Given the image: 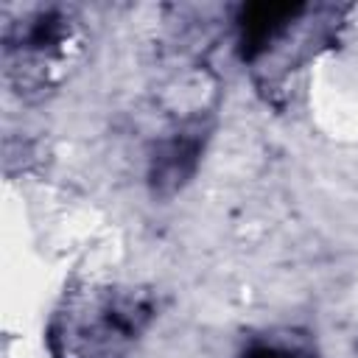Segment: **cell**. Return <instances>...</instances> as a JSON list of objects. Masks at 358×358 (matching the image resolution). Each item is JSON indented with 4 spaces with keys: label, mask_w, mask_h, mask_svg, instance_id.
I'll list each match as a JSON object with an SVG mask.
<instances>
[{
    "label": "cell",
    "mask_w": 358,
    "mask_h": 358,
    "mask_svg": "<svg viewBox=\"0 0 358 358\" xmlns=\"http://www.w3.org/2000/svg\"><path fill=\"white\" fill-rule=\"evenodd\" d=\"M70 42V22L59 11H36L25 22H17L6 34V50L14 59L11 70L25 73L31 81V70H50L62 56L64 45Z\"/></svg>",
    "instance_id": "obj_2"
},
{
    "label": "cell",
    "mask_w": 358,
    "mask_h": 358,
    "mask_svg": "<svg viewBox=\"0 0 358 358\" xmlns=\"http://www.w3.org/2000/svg\"><path fill=\"white\" fill-rule=\"evenodd\" d=\"M201 145H204V126H199V123H187L179 131L168 134L151 157V182H154V187H159L162 193H171V190L182 187L187 182V176L193 173V168H196Z\"/></svg>",
    "instance_id": "obj_3"
},
{
    "label": "cell",
    "mask_w": 358,
    "mask_h": 358,
    "mask_svg": "<svg viewBox=\"0 0 358 358\" xmlns=\"http://www.w3.org/2000/svg\"><path fill=\"white\" fill-rule=\"evenodd\" d=\"M154 319V302L137 288H92L70 296L50 324L56 358H120Z\"/></svg>",
    "instance_id": "obj_1"
}]
</instances>
